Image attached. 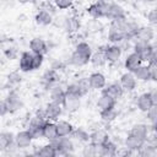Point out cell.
<instances>
[{
  "label": "cell",
  "instance_id": "17",
  "mask_svg": "<svg viewBox=\"0 0 157 157\" xmlns=\"http://www.w3.org/2000/svg\"><path fill=\"white\" fill-rule=\"evenodd\" d=\"M144 142H146V140L140 139V137H137L135 135H131V134H129L125 139V146L130 151H139L140 147L144 145Z\"/></svg>",
  "mask_w": 157,
  "mask_h": 157
},
{
  "label": "cell",
  "instance_id": "16",
  "mask_svg": "<svg viewBox=\"0 0 157 157\" xmlns=\"http://www.w3.org/2000/svg\"><path fill=\"white\" fill-rule=\"evenodd\" d=\"M141 63H142V60H141L140 55L134 52V53H131V54H129L126 56V59H125V69L129 72H134L135 69L139 65H141Z\"/></svg>",
  "mask_w": 157,
  "mask_h": 157
},
{
  "label": "cell",
  "instance_id": "25",
  "mask_svg": "<svg viewBox=\"0 0 157 157\" xmlns=\"http://www.w3.org/2000/svg\"><path fill=\"white\" fill-rule=\"evenodd\" d=\"M117 153V145L110 140L105 141L102 146H99V155L101 156H114Z\"/></svg>",
  "mask_w": 157,
  "mask_h": 157
},
{
  "label": "cell",
  "instance_id": "11",
  "mask_svg": "<svg viewBox=\"0 0 157 157\" xmlns=\"http://www.w3.org/2000/svg\"><path fill=\"white\" fill-rule=\"evenodd\" d=\"M108 140H109V136L104 130H96L90 135V140L88 141H90L91 145L99 147Z\"/></svg>",
  "mask_w": 157,
  "mask_h": 157
},
{
  "label": "cell",
  "instance_id": "10",
  "mask_svg": "<svg viewBox=\"0 0 157 157\" xmlns=\"http://www.w3.org/2000/svg\"><path fill=\"white\" fill-rule=\"evenodd\" d=\"M120 86L123 87V90H126V91H132L135 87H136V78L134 76L132 72H125L120 76Z\"/></svg>",
  "mask_w": 157,
  "mask_h": 157
},
{
  "label": "cell",
  "instance_id": "9",
  "mask_svg": "<svg viewBox=\"0 0 157 157\" xmlns=\"http://www.w3.org/2000/svg\"><path fill=\"white\" fill-rule=\"evenodd\" d=\"M105 17H108V18H110V20L125 18L124 9H123L119 4H108V9H107Z\"/></svg>",
  "mask_w": 157,
  "mask_h": 157
},
{
  "label": "cell",
  "instance_id": "38",
  "mask_svg": "<svg viewBox=\"0 0 157 157\" xmlns=\"http://www.w3.org/2000/svg\"><path fill=\"white\" fill-rule=\"evenodd\" d=\"M75 50H77L78 53H82V54H85V55H87V56H91V54H92L91 45H90L88 43H86V42L78 43V44L76 45V49H75Z\"/></svg>",
  "mask_w": 157,
  "mask_h": 157
},
{
  "label": "cell",
  "instance_id": "31",
  "mask_svg": "<svg viewBox=\"0 0 157 157\" xmlns=\"http://www.w3.org/2000/svg\"><path fill=\"white\" fill-rule=\"evenodd\" d=\"M37 155L40 156V157H54V156H56V151H55L54 146L49 142L48 145L42 146V147L37 151Z\"/></svg>",
  "mask_w": 157,
  "mask_h": 157
},
{
  "label": "cell",
  "instance_id": "27",
  "mask_svg": "<svg viewBox=\"0 0 157 157\" xmlns=\"http://www.w3.org/2000/svg\"><path fill=\"white\" fill-rule=\"evenodd\" d=\"M132 74H134L135 78H137V80H140V81H147V80L151 78V77H150V71H148V66H147V65H139V66L135 69V71H134Z\"/></svg>",
  "mask_w": 157,
  "mask_h": 157
},
{
  "label": "cell",
  "instance_id": "39",
  "mask_svg": "<svg viewBox=\"0 0 157 157\" xmlns=\"http://www.w3.org/2000/svg\"><path fill=\"white\" fill-rule=\"evenodd\" d=\"M146 113H147V118H148V120L152 123V125H155L156 121H157V104L152 105Z\"/></svg>",
  "mask_w": 157,
  "mask_h": 157
},
{
  "label": "cell",
  "instance_id": "18",
  "mask_svg": "<svg viewBox=\"0 0 157 157\" xmlns=\"http://www.w3.org/2000/svg\"><path fill=\"white\" fill-rule=\"evenodd\" d=\"M29 49L33 54H42L44 55L47 53V44L40 38H33L29 42Z\"/></svg>",
  "mask_w": 157,
  "mask_h": 157
},
{
  "label": "cell",
  "instance_id": "22",
  "mask_svg": "<svg viewBox=\"0 0 157 157\" xmlns=\"http://www.w3.org/2000/svg\"><path fill=\"white\" fill-rule=\"evenodd\" d=\"M15 137L11 132H0V151H6L12 147Z\"/></svg>",
  "mask_w": 157,
  "mask_h": 157
},
{
  "label": "cell",
  "instance_id": "35",
  "mask_svg": "<svg viewBox=\"0 0 157 157\" xmlns=\"http://www.w3.org/2000/svg\"><path fill=\"white\" fill-rule=\"evenodd\" d=\"M101 118L105 123H110L117 118V112L114 108L107 109V110H101Z\"/></svg>",
  "mask_w": 157,
  "mask_h": 157
},
{
  "label": "cell",
  "instance_id": "28",
  "mask_svg": "<svg viewBox=\"0 0 157 157\" xmlns=\"http://www.w3.org/2000/svg\"><path fill=\"white\" fill-rule=\"evenodd\" d=\"M90 61H91V64H92L93 66H96V67L103 66V65L105 64V61H107V60H105L104 52H103V50H99V52H96V53L91 54Z\"/></svg>",
  "mask_w": 157,
  "mask_h": 157
},
{
  "label": "cell",
  "instance_id": "2",
  "mask_svg": "<svg viewBox=\"0 0 157 157\" xmlns=\"http://www.w3.org/2000/svg\"><path fill=\"white\" fill-rule=\"evenodd\" d=\"M134 52L140 55V58H141L142 61H148L151 59L152 54L155 53V49H153V47L150 43L137 40V43L134 47Z\"/></svg>",
  "mask_w": 157,
  "mask_h": 157
},
{
  "label": "cell",
  "instance_id": "23",
  "mask_svg": "<svg viewBox=\"0 0 157 157\" xmlns=\"http://www.w3.org/2000/svg\"><path fill=\"white\" fill-rule=\"evenodd\" d=\"M50 98H52V102H55L63 105L65 99V91L60 86H53L50 88Z\"/></svg>",
  "mask_w": 157,
  "mask_h": 157
},
{
  "label": "cell",
  "instance_id": "36",
  "mask_svg": "<svg viewBox=\"0 0 157 157\" xmlns=\"http://www.w3.org/2000/svg\"><path fill=\"white\" fill-rule=\"evenodd\" d=\"M27 131L29 132L32 139H39L43 137V126H36V125H28Z\"/></svg>",
  "mask_w": 157,
  "mask_h": 157
},
{
  "label": "cell",
  "instance_id": "20",
  "mask_svg": "<svg viewBox=\"0 0 157 157\" xmlns=\"http://www.w3.org/2000/svg\"><path fill=\"white\" fill-rule=\"evenodd\" d=\"M20 70L23 72L33 70L32 67V53L29 52H23L20 56Z\"/></svg>",
  "mask_w": 157,
  "mask_h": 157
},
{
  "label": "cell",
  "instance_id": "3",
  "mask_svg": "<svg viewBox=\"0 0 157 157\" xmlns=\"http://www.w3.org/2000/svg\"><path fill=\"white\" fill-rule=\"evenodd\" d=\"M156 104V93L155 92H147L142 93L137 98V108L141 112H147L152 105Z\"/></svg>",
  "mask_w": 157,
  "mask_h": 157
},
{
  "label": "cell",
  "instance_id": "34",
  "mask_svg": "<svg viewBox=\"0 0 157 157\" xmlns=\"http://www.w3.org/2000/svg\"><path fill=\"white\" fill-rule=\"evenodd\" d=\"M76 85H77V90H78L80 97L87 94L88 91H90V88H91L90 82H88V78H81V80H78V81L76 82Z\"/></svg>",
  "mask_w": 157,
  "mask_h": 157
},
{
  "label": "cell",
  "instance_id": "21",
  "mask_svg": "<svg viewBox=\"0 0 157 157\" xmlns=\"http://www.w3.org/2000/svg\"><path fill=\"white\" fill-rule=\"evenodd\" d=\"M56 124V132H58V137H63V136H69L72 134L74 128L69 121L65 120H60Z\"/></svg>",
  "mask_w": 157,
  "mask_h": 157
},
{
  "label": "cell",
  "instance_id": "47",
  "mask_svg": "<svg viewBox=\"0 0 157 157\" xmlns=\"http://www.w3.org/2000/svg\"><path fill=\"white\" fill-rule=\"evenodd\" d=\"M5 54H6V56L9 58V59H15L16 58V49L15 48H11V49H7L6 52H5Z\"/></svg>",
  "mask_w": 157,
  "mask_h": 157
},
{
  "label": "cell",
  "instance_id": "8",
  "mask_svg": "<svg viewBox=\"0 0 157 157\" xmlns=\"http://www.w3.org/2000/svg\"><path fill=\"white\" fill-rule=\"evenodd\" d=\"M102 94H105V96H108V97H110V98H113V99L117 101V99H118L119 97H121V94H123V87H121L120 83H118V82L110 83V85H108L107 87H105V86L103 87Z\"/></svg>",
  "mask_w": 157,
  "mask_h": 157
},
{
  "label": "cell",
  "instance_id": "30",
  "mask_svg": "<svg viewBox=\"0 0 157 157\" xmlns=\"http://www.w3.org/2000/svg\"><path fill=\"white\" fill-rule=\"evenodd\" d=\"M34 20H36V22H37L38 25H40V26H48V25L52 23V15H50L48 11L42 10V11H39V12L36 15Z\"/></svg>",
  "mask_w": 157,
  "mask_h": 157
},
{
  "label": "cell",
  "instance_id": "43",
  "mask_svg": "<svg viewBox=\"0 0 157 157\" xmlns=\"http://www.w3.org/2000/svg\"><path fill=\"white\" fill-rule=\"evenodd\" d=\"M7 81H9V83L10 85H17V83H20L21 82V76L18 75V72H16V71H13V72H11L9 76H7Z\"/></svg>",
  "mask_w": 157,
  "mask_h": 157
},
{
  "label": "cell",
  "instance_id": "48",
  "mask_svg": "<svg viewBox=\"0 0 157 157\" xmlns=\"http://www.w3.org/2000/svg\"><path fill=\"white\" fill-rule=\"evenodd\" d=\"M20 4H27V2H31L32 0H17Z\"/></svg>",
  "mask_w": 157,
  "mask_h": 157
},
{
  "label": "cell",
  "instance_id": "33",
  "mask_svg": "<svg viewBox=\"0 0 157 157\" xmlns=\"http://www.w3.org/2000/svg\"><path fill=\"white\" fill-rule=\"evenodd\" d=\"M140 155L144 156V157H152V156H156L157 151H156V146L155 145H146L144 142V145L140 147Z\"/></svg>",
  "mask_w": 157,
  "mask_h": 157
},
{
  "label": "cell",
  "instance_id": "13",
  "mask_svg": "<svg viewBox=\"0 0 157 157\" xmlns=\"http://www.w3.org/2000/svg\"><path fill=\"white\" fill-rule=\"evenodd\" d=\"M104 55H105V60L110 61V63H115L120 59L121 56V48L119 45H110L107 47L104 50Z\"/></svg>",
  "mask_w": 157,
  "mask_h": 157
},
{
  "label": "cell",
  "instance_id": "14",
  "mask_svg": "<svg viewBox=\"0 0 157 157\" xmlns=\"http://www.w3.org/2000/svg\"><path fill=\"white\" fill-rule=\"evenodd\" d=\"M32 137L29 135V132L27 130H23V131H20L16 136H15V145L20 148H26L31 145L32 142Z\"/></svg>",
  "mask_w": 157,
  "mask_h": 157
},
{
  "label": "cell",
  "instance_id": "29",
  "mask_svg": "<svg viewBox=\"0 0 157 157\" xmlns=\"http://www.w3.org/2000/svg\"><path fill=\"white\" fill-rule=\"evenodd\" d=\"M90 61V56L82 54V53H78L77 50H75L72 54H71V63L76 66H82V65H86L87 63Z\"/></svg>",
  "mask_w": 157,
  "mask_h": 157
},
{
  "label": "cell",
  "instance_id": "19",
  "mask_svg": "<svg viewBox=\"0 0 157 157\" xmlns=\"http://www.w3.org/2000/svg\"><path fill=\"white\" fill-rule=\"evenodd\" d=\"M43 137H45L47 140L52 141L54 139L58 137V132H56V124L53 121H45V124L43 125Z\"/></svg>",
  "mask_w": 157,
  "mask_h": 157
},
{
  "label": "cell",
  "instance_id": "44",
  "mask_svg": "<svg viewBox=\"0 0 157 157\" xmlns=\"http://www.w3.org/2000/svg\"><path fill=\"white\" fill-rule=\"evenodd\" d=\"M148 71H150V77L151 80H156V71H157V63L156 61H152V63H148Z\"/></svg>",
  "mask_w": 157,
  "mask_h": 157
},
{
  "label": "cell",
  "instance_id": "7",
  "mask_svg": "<svg viewBox=\"0 0 157 157\" xmlns=\"http://www.w3.org/2000/svg\"><path fill=\"white\" fill-rule=\"evenodd\" d=\"M5 103L7 105L9 113H15L16 110H18L22 107V101L16 92H10V94L5 99Z\"/></svg>",
  "mask_w": 157,
  "mask_h": 157
},
{
  "label": "cell",
  "instance_id": "26",
  "mask_svg": "<svg viewBox=\"0 0 157 157\" xmlns=\"http://www.w3.org/2000/svg\"><path fill=\"white\" fill-rule=\"evenodd\" d=\"M130 134L131 135H135L140 139H144V140H147V135H148V129H147V125L146 124H135L131 130H130Z\"/></svg>",
  "mask_w": 157,
  "mask_h": 157
},
{
  "label": "cell",
  "instance_id": "12",
  "mask_svg": "<svg viewBox=\"0 0 157 157\" xmlns=\"http://www.w3.org/2000/svg\"><path fill=\"white\" fill-rule=\"evenodd\" d=\"M88 82L91 88L93 90H102L105 86V76L101 72H93L88 77Z\"/></svg>",
  "mask_w": 157,
  "mask_h": 157
},
{
  "label": "cell",
  "instance_id": "24",
  "mask_svg": "<svg viewBox=\"0 0 157 157\" xmlns=\"http://www.w3.org/2000/svg\"><path fill=\"white\" fill-rule=\"evenodd\" d=\"M115 99L105 96V94H102L98 101H97V107L99 108V110H107V109H110V108H114L115 107Z\"/></svg>",
  "mask_w": 157,
  "mask_h": 157
},
{
  "label": "cell",
  "instance_id": "40",
  "mask_svg": "<svg viewBox=\"0 0 157 157\" xmlns=\"http://www.w3.org/2000/svg\"><path fill=\"white\" fill-rule=\"evenodd\" d=\"M78 28V23L76 22L75 18H66L65 20V29L67 32H72V31H76Z\"/></svg>",
  "mask_w": 157,
  "mask_h": 157
},
{
  "label": "cell",
  "instance_id": "1",
  "mask_svg": "<svg viewBox=\"0 0 157 157\" xmlns=\"http://www.w3.org/2000/svg\"><path fill=\"white\" fill-rule=\"evenodd\" d=\"M50 144L54 146L56 155H69L74 150V144L70 139H67L66 136L63 137H56L54 140L50 141Z\"/></svg>",
  "mask_w": 157,
  "mask_h": 157
},
{
  "label": "cell",
  "instance_id": "15",
  "mask_svg": "<svg viewBox=\"0 0 157 157\" xmlns=\"http://www.w3.org/2000/svg\"><path fill=\"white\" fill-rule=\"evenodd\" d=\"M153 36H155V33H153V29L151 27H140L135 32V37L140 42H147V43H150L153 39Z\"/></svg>",
  "mask_w": 157,
  "mask_h": 157
},
{
  "label": "cell",
  "instance_id": "5",
  "mask_svg": "<svg viewBox=\"0 0 157 157\" xmlns=\"http://www.w3.org/2000/svg\"><path fill=\"white\" fill-rule=\"evenodd\" d=\"M63 112V105L59 104V103H55V102H50L47 108L44 109V114H45V119L48 120H58V118L60 117Z\"/></svg>",
  "mask_w": 157,
  "mask_h": 157
},
{
  "label": "cell",
  "instance_id": "32",
  "mask_svg": "<svg viewBox=\"0 0 157 157\" xmlns=\"http://www.w3.org/2000/svg\"><path fill=\"white\" fill-rule=\"evenodd\" d=\"M56 80H58V75H56V70H54V69H50V70L45 71L44 75H43V82H44L48 87H49V86L52 87L53 83L56 82Z\"/></svg>",
  "mask_w": 157,
  "mask_h": 157
},
{
  "label": "cell",
  "instance_id": "46",
  "mask_svg": "<svg viewBox=\"0 0 157 157\" xmlns=\"http://www.w3.org/2000/svg\"><path fill=\"white\" fill-rule=\"evenodd\" d=\"M7 113H9V109H7L5 101H0V117H4Z\"/></svg>",
  "mask_w": 157,
  "mask_h": 157
},
{
  "label": "cell",
  "instance_id": "41",
  "mask_svg": "<svg viewBox=\"0 0 157 157\" xmlns=\"http://www.w3.org/2000/svg\"><path fill=\"white\" fill-rule=\"evenodd\" d=\"M42 64H43V55L42 54H33L32 53V67H33V70L39 69Z\"/></svg>",
  "mask_w": 157,
  "mask_h": 157
},
{
  "label": "cell",
  "instance_id": "37",
  "mask_svg": "<svg viewBox=\"0 0 157 157\" xmlns=\"http://www.w3.org/2000/svg\"><path fill=\"white\" fill-rule=\"evenodd\" d=\"M72 135H74L78 141H81V142H87V141L90 140L88 132H87L86 130H83V129H76V130H74V131H72Z\"/></svg>",
  "mask_w": 157,
  "mask_h": 157
},
{
  "label": "cell",
  "instance_id": "49",
  "mask_svg": "<svg viewBox=\"0 0 157 157\" xmlns=\"http://www.w3.org/2000/svg\"><path fill=\"white\" fill-rule=\"evenodd\" d=\"M151 1H155V0H151Z\"/></svg>",
  "mask_w": 157,
  "mask_h": 157
},
{
  "label": "cell",
  "instance_id": "4",
  "mask_svg": "<svg viewBox=\"0 0 157 157\" xmlns=\"http://www.w3.org/2000/svg\"><path fill=\"white\" fill-rule=\"evenodd\" d=\"M107 9H108V4L104 2L103 0H99L98 2L90 5L87 7V12L93 18H101V17H105Z\"/></svg>",
  "mask_w": 157,
  "mask_h": 157
},
{
  "label": "cell",
  "instance_id": "45",
  "mask_svg": "<svg viewBox=\"0 0 157 157\" xmlns=\"http://www.w3.org/2000/svg\"><path fill=\"white\" fill-rule=\"evenodd\" d=\"M147 20H148V22L152 23V25L157 23V11H156L155 9L151 10V11L147 13Z\"/></svg>",
  "mask_w": 157,
  "mask_h": 157
},
{
  "label": "cell",
  "instance_id": "6",
  "mask_svg": "<svg viewBox=\"0 0 157 157\" xmlns=\"http://www.w3.org/2000/svg\"><path fill=\"white\" fill-rule=\"evenodd\" d=\"M63 107L69 113H72V112L77 110V108L80 107V97L76 96V94H71V93L65 92V99H64Z\"/></svg>",
  "mask_w": 157,
  "mask_h": 157
},
{
  "label": "cell",
  "instance_id": "42",
  "mask_svg": "<svg viewBox=\"0 0 157 157\" xmlns=\"http://www.w3.org/2000/svg\"><path fill=\"white\" fill-rule=\"evenodd\" d=\"M54 4L58 9L60 10H65V9H69L72 4V0H54Z\"/></svg>",
  "mask_w": 157,
  "mask_h": 157
}]
</instances>
